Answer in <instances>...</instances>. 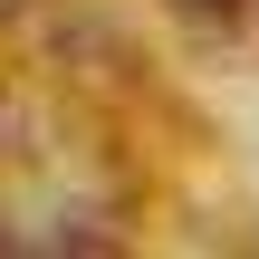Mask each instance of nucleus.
<instances>
[{
	"instance_id": "1",
	"label": "nucleus",
	"mask_w": 259,
	"mask_h": 259,
	"mask_svg": "<svg viewBox=\"0 0 259 259\" xmlns=\"http://www.w3.org/2000/svg\"><path fill=\"white\" fill-rule=\"evenodd\" d=\"M192 38H221V48H259V0H163Z\"/></svg>"
},
{
	"instance_id": "2",
	"label": "nucleus",
	"mask_w": 259,
	"mask_h": 259,
	"mask_svg": "<svg viewBox=\"0 0 259 259\" xmlns=\"http://www.w3.org/2000/svg\"><path fill=\"white\" fill-rule=\"evenodd\" d=\"M19 10H29V0H0V19H19Z\"/></svg>"
},
{
	"instance_id": "3",
	"label": "nucleus",
	"mask_w": 259,
	"mask_h": 259,
	"mask_svg": "<svg viewBox=\"0 0 259 259\" xmlns=\"http://www.w3.org/2000/svg\"><path fill=\"white\" fill-rule=\"evenodd\" d=\"M0 135H10V106H0Z\"/></svg>"
}]
</instances>
